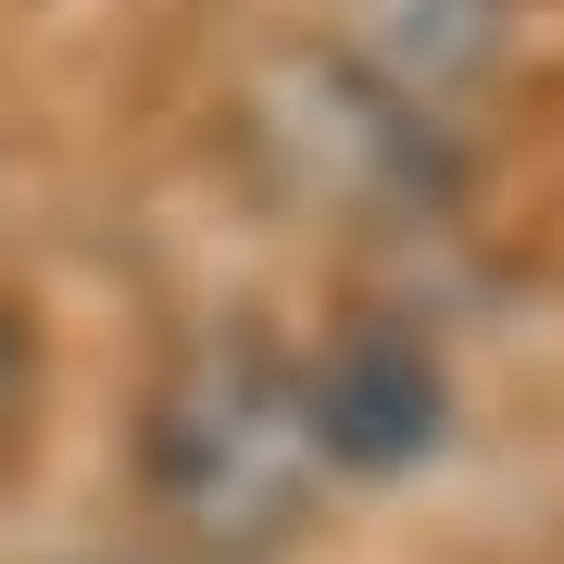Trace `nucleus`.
Here are the masks:
<instances>
[{"label":"nucleus","mask_w":564,"mask_h":564,"mask_svg":"<svg viewBox=\"0 0 564 564\" xmlns=\"http://www.w3.org/2000/svg\"><path fill=\"white\" fill-rule=\"evenodd\" d=\"M326 477L302 389L263 351H202L151 414V489L202 552H276Z\"/></svg>","instance_id":"obj_1"},{"label":"nucleus","mask_w":564,"mask_h":564,"mask_svg":"<svg viewBox=\"0 0 564 564\" xmlns=\"http://www.w3.org/2000/svg\"><path fill=\"white\" fill-rule=\"evenodd\" d=\"M302 414H314V452L326 464H364V477H402V464L440 452V377H426V351H402V339L339 351L302 389Z\"/></svg>","instance_id":"obj_2"}]
</instances>
